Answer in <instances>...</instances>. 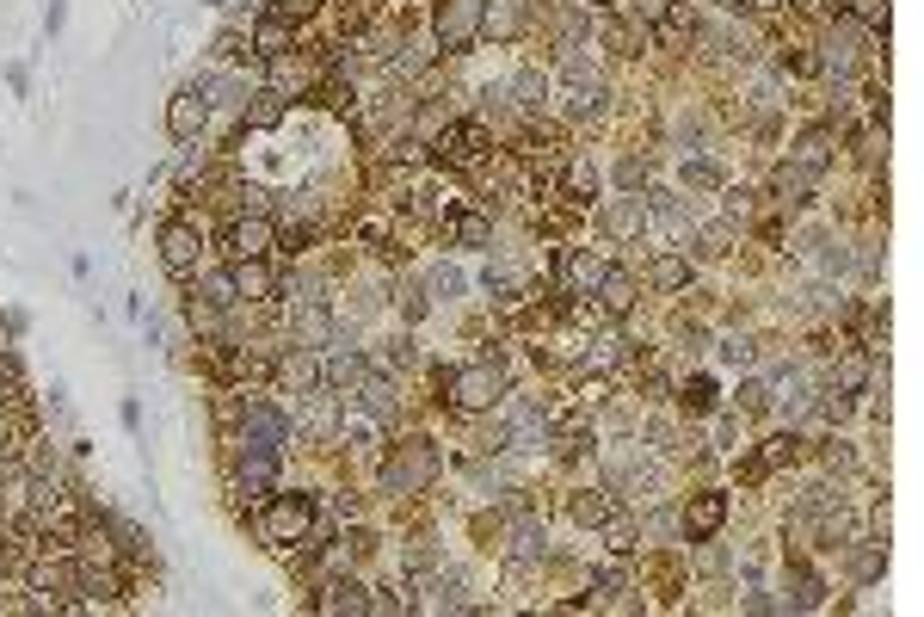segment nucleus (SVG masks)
<instances>
[{"instance_id": "obj_46", "label": "nucleus", "mask_w": 924, "mask_h": 617, "mask_svg": "<svg viewBox=\"0 0 924 617\" xmlns=\"http://www.w3.org/2000/svg\"><path fill=\"white\" fill-rule=\"evenodd\" d=\"M315 99H321V106H352V87H340V81H321V87H315Z\"/></svg>"}, {"instance_id": "obj_10", "label": "nucleus", "mask_w": 924, "mask_h": 617, "mask_svg": "<svg viewBox=\"0 0 924 617\" xmlns=\"http://www.w3.org/2000/svg\"><path fill=\"white\" fill-rule=\"evenodd\" d=\"M277 482V444H259V439H240V494L265 500Z\"/></svg>"}, {"instance_id": "obj_20", "label": "nucleus", "mask_w": 924, "mask_h": 617, "mask_svg": "<svg viewBox=\"0 0 924 617\" xmlns=\"http://www.w3.org/2000/svg\"><path fill=\"white\" fill-rule=\"evenodd\" d=\"M783 605H789V611H819V605H826V580H819L814 568L795 562V568H789V592H783Z\"/></svg>"}, {"instance_id": "obj_28", "label": "nucleus", "mask_w": 924, "mask_h": 617, "mask_svg": "<svg viewBox=\"0 0 924 617\" xmlns=\"http://www.w3.org/2000/svg\"><path fill=\"white\" fill-rule=\"evenodd\" d=\"M481 31H493V38H518V31H524V0H493L488 13H481Z\"/></svg>"}, {"instance_id": "obj_29", "label": "nucleus", "mask_w": 924, "mask_h": 617, "mask_svg": "<svg viewBox=\"0 0 924 617\" xmlns=\"http://www.w3.org/2000/svg\"><path fill=\"white\" fill-rule=\"evenodd\" d=\"M291 38H296V26H284V19H259V26H253V56L272 62V56L291 50Z\"/></svg>"}, {"instance_id": "obj_8", "label": "nucleus", "mask_w": 924, "mask_h": 617, "mask_svg": "<svg viewBox=\"0 0 924 617\" xmlns=\"http://www.w3.org/2000/svg\"><path fill=\"white\" fill-rule=\"evenodd\" d=\"M277 242V228L265 223V216H235V223L223 228V254L228 259H265Z\"/></svg>"}, {"instance_id": "obj_24", "label": "nucleus", "mask_w": 924, "mask_h": 617, "mask_svg": "<svg viewBox=\"0 0 924 617\" xmlns=\"http://www.w3.org/2000/svg\"><path fill=\"white\" fill-rule=\"evenodd\" d=\"M845 568H851V580L875 587V580L887 575V543H851V550H845Z\"/></svg>"}, {"instance_id": "obj_6", "label": "nucleus", "mask_w": 924, "mask_h": 617, "mask_svg": "<svg viewBox=\"0 0 924 617\" xmlns=\"http://www.w3.org/2000/svg\"><path fill=\"white\" fill-rule=\"evenodd\" d=\"M647 223H653V204H647L641 192H622V198H610L604 210H598V228H604L610 242H641Z\"/></svg>"}, {"instance_id": "obj_7", "label": "nucleus", "mask_w": 924, "mask_h": 617, "mask_svg": "<svg viewBox=\"0 0 924 617\" xmlns=\"http://www.w3.org/2000/svg\"><path fill=\"white\" fill-rule=\"evenodd\" d=\"M561 75H568V87H573V118H592V111H604V99H610V87H604V75H598L586 56H568L561 62Z\"/></svg>"}, {"instance_id": "obj_13", "label": "nucleus", "mask_w": 924, "mask_h": 617, "mask_svg": "<svg viewBox=\"0 0 924 617\" xmlns=\"http://www.w3.org/2000/svg\"><path fill=\"white\" fill-rule=\"evenodd\" d=\"M204 118H210L204 94H198V87H185V94H173V106H167V136H173V143H198Z\"/></svg>"}, {"instance_id": "obj_32", "label": "nucleus", "mask_w": 924, "mask_h": 617, "mask_svg": "<svg viewBox=\"0 0 924 617\" xmlns=\"http://www.w3.org/2000/svg\"><path fill=\"white\" fill-rule=\"evenodd\" d=\"M191 296H204L210 308H228V303H235V272H204Z\"/></svg>"}, {"instance_id": "obj_11", "label": "nucleus", "mask_w": 924, "mask_h": 617, "mask_svg": "<svg viewBox=\"0 0 924 617\" xmlns=\"http://www.w3.org/2000/svg\"><path fill=\"white\" fill-rule=\"evenodd\" d=\"M31 592H43V605H68L80 592V568L68 562V556H56V562H31Z\"/></svg>"}, {"instance_id": "obj_43", "label": "nucleus", "mask_w": 924, "mask_h": 617, "mask_svg": "<svg viewBox=\"0 0 924 617\" xmlns=\"http://www.w3.org/2000/svg\"><path fill=\"white\" fill-rule=\"evenodd\" d=\"M678 179H685V186H721V167L715 161H685V174Z\"/></svg>"}, {"instance_id": "obj_18", "label": "nucleus", "mask_w": 924, "mask_h": 617, "mask_svg": "<svg viewBox=\"0 0 924 617\" xmlns=\"http://www.w3.org/2000/svg\"><path fill=\"white\" fill-rule=\"evenodd\" d=\"M308 605H315V611H370V592H364V580L345 575V580H327Z\"/></svg>"}, {"instance_id": "obj_50", "label": "nucleus", "mask_w": 924, "mask_h": 617, "mask_svg": "<svg viewBox=\"0 0 924 617\" xmlns=\"http://www.w3.org/2000/svg\"><path fill=\"white\" fill-rule=\"evenodd\" d=\"M857 13L869 19V26H882V19H887V0H857Z\"/></svg>"}, {"instance_id": "obj_21", "label": "nucleus", "mask_w": 924, "mask_h": 617, "mask_svg": "<svg viewBox=\"0 0 924 617\" xmlns=\"http://www.w3.org/2000/svg\"><path fill=\"white\" fill-rule=\"evenodd\" d=\"M604 482L610 488H660V463H641V457H610V470H604Z\"/></svg>"}, {"instance_id": "obj_48", "label": "nucleus", "mask_w": 924, "mask_h": 617, "mask_svg": "<svg viewBox=\"0 0 924 617\" xmlns=\"http://www.w3.org/2000/svg\"><path fill=\"white\" fill-rule=\"evenodd\" d=\"M721 359H727V364H753V340H727Z\"/></svg>"}, {"instance_id": "obj_4", "label": "nucleus", "mask_w": 924, "mask_h": 617, "mask_svg": "<svg viewBox=\"0 0 924 617\" xmlns=\"http://www.w3.org/2000/svg\"><path fill=\"white\" fill-rule=\"evenodd\" d=\"M488 148H493L488 124H481V118H456V124H444V130H438L432 161H444V167H475Z\"/></svg>"}, {"instance_id": "obj_47", "label": "nucleus", "mask_w": 924, "mask_h": 617, "mask_svg": "<svg viewBox=\"0 0 924 617\" xmlns=\"http://www.w3.org/2000/svg\"><path fill=\"white\" fill-rule=\"evenodd\" d=\"M456 291H462V278H456V272H432V296H444V303H450Z\"/></svg>"}, {"instance_id": "obj_16", "label": "nucleus", "mask_w": 924, "mask_h": 617, "mask_svg": "<svg viewBox=\"0 0 924 617\" xmlns=\"http://www.w3.org/2000/svg\"><path fill=\"white\" fill-rule=\"evenodd\" d=\"M235 303H265V296H277V278L265 259H235Z\"/></svg>"}, {"instance_id": "obj_17", "label": "nucleus", "mask_w": 924, "mask_h": 617, "mask_svg": "<svg viewBox=\"0 0 924 617\" xmlns=\"http://www.w3.org/2000/svg\"><path fill=\"white\" fill-rule=\"evenodd\" d=\"M272 94H315V62L303 56H272Z\"/></svg>"}, {"instance_id": "obj_37", "label": "nucleus", "mask_w": 924, "mask_h": 617, "mask_svg": "<svg viewBox=\"0 0 924 617\" xmlns=\"http://www.w3.org/2000/svg\"><path fill=\"white\" fill-rule=\"evenodd\" d=\"M537 550H542V525L537 519H518L512 525V556H518V562H530Z\"/></svg>"}, {"instance_id": "obj_45", "label": "nucleus", "mask_w": 924, "mask_h": 617, "mask_svg": "<svg viewBox=\"0 0 924 617\" xmlns=\"http://www.w3.org/2000/svg\"><path fill=\"white\" fill-rule=\"evenodd\" d=\"M617 179H622L629 192H641V186H647V161H635V155H629V161L617 167Z\"/></svg>"}, {"instance_id": "obj_12", "label": "nucleus", "mask_w": 924, "mask_h": 617, "mask_svg": "<svg viewBox=\"0 0 924 617\" xmlns=\"http://www.w3.org/2000/svg\"><path fill=\"white\" fill-rule=\"evenodd\" d=\"M721 525H727V494H721V488H702V494H690V507H685V537H690V543L715 537Z\"/></svg>"}, {"instance_id": "obj_39", "label": "nucleus", "mask_w": 924, "mask_h": 617, "mask_svg": "<svg viewBox=\"0 0 924 617\" xmlns=\"http://www.w3.org/2000/svg\"><path fill=\"white\" fill-rule=\"evenodd\" d=\"M315 13H321V0H272V19H284V26H303Z\"/></svg>"}, {"instance_id": "obj_31", "label": "nucleus", "mask_w": 924, "mask_h": 617, "mask_svg": "<svg viewBox=\"0 0 924 617\" xmlns=\"http://www.w3.org/2000/svg\"><path fill=\"white\" fill-rule=\"evenodd\" d=\"M481 284H488L500 303H518V296H524V272H518V266H488V272H481Z\"/></svg>"}, {"instance_id": "obj_42", "label": "nucleus", "mask_w": 924, "mask_h": 617, "mask_svg": "<svg viewBox=\"0 0 924 617\" xmlns=\"http://www.w3.org/2000/svg\"><path fill=\"white\" fill-rule=\"evenodd\" d=\"M727 242H734V228L715 223V228H702V235H697V254H702V259H715V254H727Z\"/></svg>"}, {"instance_id": "obj_3", "label": "nucleus", "mask_w": 924, "mask_h": 617, "mask_svg": "<svg viewBox=\"0 0 924 617\" xmlns=\"http://www.w3.org/2000/svg\"><path fill=\"white\" fill-rule=\"evenodd\" d=\"M481 13H488V0H438V7H432V38H438V50H444V56L475 50Z\"/></svg>"}, {"instance_id": "obj_52", "label": "nucleus", "mask_w": 924, "mask_h": 617, "mask_svg": "<svg viewBox=\"0 0 924 617\" xmlns=\"http://www.w3.org/2000/svg\"><path fill=\"white\" fill-rule=\"evenodd\" d=\"M715 7H727V13H734V7H746V0H715Z\"/></svg>"}, {"instance_id": "obj_23", "label": "nucleus", "mask_w": 924, "mask_h": 617, "mask_svg": "<svg viewBox=\"0 0 924 617\" xmlns=\"http://www.w3.org/2000/svg\"><path fill=\"white\" fill-rule=\"evenodd\" d=\"M357 383H364V359H357L352 346H340L327 364H321V390H327V395L333 390H357Z\"/></svg>"}, {"instance_id": "obj_25", "label": "nucleus", "mask_w": 924, "mask_h": 617, "mask_svg": "<svg viewBox=\"0 0 924 617\" xmlns=\"http://www.w3.org/2000/svg\"><path fill=\"white\" fill-rule=\"evenodd\" d=\"M327 334H333L327 303H321V296H308V308L296 315V346H303V352H315V346H327Z\"/></svg>"}, {"instance_id": "obj_34", "label": "nucleus", "mask_w": 924, "mask_h": 617, "mask_svg": "<svg viewBox=\"0 0 924 617\" xmlns=\"http://www.w3.org/2000/svg\"><path fill=\"white\" fill-rule=\"evenodd\" d=\"M512 99H518V106H524V111H537L542 99H549V81H542L537 68H524V75H518V81H512Z\"/></svg>"}, {"instance_id": "obj_30", "label": "nucleus", "mask_w": 924, "mask_h": 617, "mask_svg": "<svg viewBox=\"0 0 924 617\" xmlns=\"http://www.w3.org/2000/svg\"><path fill=\"white\" fill-rule=\"evenodd\" d=\"M598 296H604V315H629V308H635V278H629V272H604Z\"/></svg>"}, {"instance_id": "obj_14", "label": "nucleus", "mask_w": 924, "mask_h": 617, "mask_svg": "<svg viewBox=\"0 0 924 617\" xmlns=\"http://www.w3.org/2000/svg\"><path fill=\"white\" fill-rule=\"evenodd\" d=\"M444 242H456V247H493V223L481 210H444Z\"/></svg>"}, {"instance_id": "obj_53", "label": "nucleus", "mask_w": 924, "mask_h": 617, "mask_svg": "<svg viewBox=\"0 0 924 617\" xmlns=\"http://www.w3.org/2000/svg\"><path fill=\"white\" fill-rule=\"evenodd\" d=\"M586 7H617V0H586Z\"/></svg>"}, {"instance_id": "obj_51", "label": "nucleus", "mask_w": 924, "mask_h": 617, "mask_svg": "<svg viewBox=\"0 0 924 617\" xmlns=\"http://www.w3.org/2000/svg\"><path fill=\"white\" fill-rule=\"evenodd\" d=\"M746 7H789V0H746ZM795 7H802V0H795Z\"/></svg>"}, {"instance_id": "obj_49", "label": "nucleus", "mask_w": 924, "mask_h": 617, "mask_svg": "<svg viewBox=\"0 0 924 617\" xmlns=\"http://www.w3.org/2000/svg\"><path fill=\"white\" fill-rule=\"evenodd\" d=\"M697 568L702 575H721V550H709V537H702V550H697Z\"/></svg>"}, {"instance_id": "obj_19", "label": "nucleus", "mask_w": 924, "mask_h": 617, "mask_svg": "<svg viewBox=\"0 0 924 617\" xmlns=\"http://www.w3.org/2000/svg\"><path fill=\"white\" fill-rule=\"evenodd\" d=\"M826 383H832L838 395H863V390H869V352L851 346L845 359H832V376H826Z\"/></svg>"}, {"instance_id": "obj_40", "label": "nucleus", "mask_w": 924, "mask_h": 617, "mask_svg": "<svg viewBox=\"0 0 924 617\" xmlns=\"http://www.w3.org/2000/svg\"><path fill=\"white\" fill-rule=\"evenodd\" d=\"M765 463H770V470H783V463H802V439H795V432H789V439H770V444H765Z\"/></svg>"}, {"instance_id": "obj_15", "label": "nucleus", "mask_w": 924, "mask_h": 617, "mask_svg": "<svg viewBox=\"0 0 924 617\" xmlns=\"http://www.w3.org/2000/svg\"><path fill=\"white\" fill-rule=\"evenodd\" d=\"M604 272H610V259H598L592 247H573L568 272H561V278H568V296H592L598 284H604Z\"/></svg>"}, {"instance_id": "obj_5", "label": "nucleus", "mask_w": 924, "mask_h": 617, "mask_svg": "<svg viewBox=\"0 0 924 617\" xmlns=\"http://www.w3.org/2000/svg\"><path fill=\"white\" fill-rule=\"evenodd\" d=\"M308 531H315V500L308 494H272V507H265V537H272V543H303Z\"/></svg>"}, {"instance_id": "obj_9", "label": "nucleus", "mask_w": 924, "mask_h": 617, "mask_svg": "<svg viewBox=\"0 0 924 617\" xmlns=\"http://www.w3.org/2000/svg\"><path fill=\"white\" fill-rule=\"evenodd\" d=\"M198 254H204V235L191 223H167L160 228V266H167L173 278H191V272H198Z\"/></svg>"}, {"instance_id": "obj_1", "label": "nucleus", "mask_w": 924, "mask_h": 617, "mask_svg": "<svg viewBox=\"0 0 924 617\" xmlns=\"http://www.w3.org/2000/svg\"><path fill=\"white\" fill-rule=\"evenodd\" d=\"M438 390L456 414H493L505 402V371L493 359H475V364H450L438 371Z\"/></svg>"}, {"instance_id": "obj_27", "label": "nucleus", "mask_w": 924, "mask_h": 617, "mask_svg": "<svg viewBox=\"0 0 924 617\" xmlns=\"http://www.w3.org/2000/svg\"><path fill=\"white\" fill-rule=\"evenodd\" d=\"M568 507H573V525H586V531H598V525L617 512V507H610V488H580Z\"/></svg>"}, {"instance_id": "obj_26", "label": "nucleus", "mask_w": 924, "mask_h": 617, "mask_svg": "<svg viewBox=\"0 0 924 617\" xmlns=\"http://www.w3.org/2000/svg\"><path fill=\"white\" fill-rule=\"evenodd\" d=\"M789 161L795 167H807V174H826V167H832V130H826V124H819V130H807L802 136V143H795V155H789Z\"/></svg>"}, {"instance_id": "obj_35", "label": "nucleus", "mask_w": 924, "mask_h": 617, "mask_svg": "<svg viewBox=\"0 0 924 617\" xmlns=\"http://www.w3.org/2000/svg\"><path fill=\"white\" fill-rule=\"evenodd\" d=\"M678 402H685L690 414H709L715 408V376H690L685 390H678Z\"/></svg>"}, {"instance_id": "obj_36", "label": "nucleus", "mask_w": 924, "mask_h": 617, "mask_svg": "<svg viewBox=\"0 0 924 617\" xmlns=\"http://www.w3.org/2000/svg\"><path fill=\"white\" fill-rule=\"evenodd\" d=\"M247 124H253V130L284 124V94H259V99H253V111H247Z\"/></svg>"}, {"instance_id": "obj_44", "label": "nucleus", "mask_w": 924, "mask_h": 617, "mask_svg": "<svg viewBox=\"0 0 924 617\" xmlns=\"http://www.w3.org/2000/svg\"><path fill=\"white\" fill-rule=\"evenodd\" d=\"M635 7V19H641V26H660L666 13H672V0H629Z\"/></svg>"}, {"instance_id": "obj_22", "label": "nucleus", "mask_w": 924, "mask_h": 617, "mask_svg": "<svg viewBox=\"0 0 924 617\" xmlns=\"http://www.w3.org/2000/svg\"><path fill=\"white\" fill-rule=\"evenodd\" d=\"M814 186H819V179L807 174V167H795V161H783V167H777V179H770L777 204H789V210H802V204L814 198Z\"/></svg>"}, {"instance_id": "obj_2", "label": "nucleus", "mask_w": 924, "mask_h": 617, "mask_svg": "<svg viewBox=\"0 0 924 617\" xmlns=\"http://www.w3.org/2000/svg\"><path fill=\"white\" fill-rule=\"evenodd\" d=\"M438 470H444V457H438L432 439H401L395 457L383 463V488L389 494H425L438 482Z\"/></svg>"}, {"instance_id": "obj_33", "label": "nucleus", "mask_w": 924, "mask_h": 617, "mask_svg": "<svg viewBox=\"0 0 924 617\" xmlns=\"http://www.w3.org/2000/svg\"><path fill=\"white\" fill-rule=\"evenodd\" d=\"M685 284H690V266L678 254L653 259V291H685Z\"/></svg>"}, {"instance_id": "obj_41", "label": "nucleus", "mask_w": 924, "mask_h": 617, "mask_svg": "<svg viewBox=\"0 0 924 617\" xmlns=\"http://www.w3.org/2000/svg\"><path fill=\"white\" fill-rule=\"evenodd\" d=\"M734 476H739V482H765V476H770V463H765V451H746V457H734Z\"/></svg>"}, {"instance_id": "obj_38", "label": "nucleus", "mask_w": 924, "mask_h": 617, "mask_svg": "<svg viewBox=\"0 0 924 617\" xmlns=\"http://www.w3.org/2000/svg\"><path fill=\"white\" fill-rule=\"evenodd\" d=\"M598 531H604V543H610L617 556H629V550H635V525H629V519H617V512H610V519L598 525Z\"/></svg>"}]
</instances>
